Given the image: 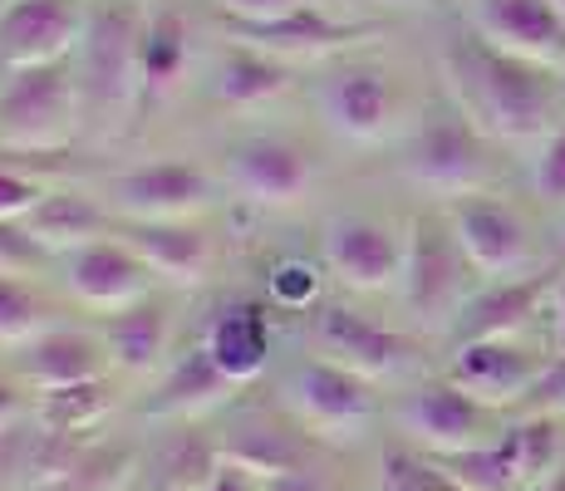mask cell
<instances>
[{"label": "cell", "instance_id": "cell-38", "mask_svg": "<svg viewBox=\"0 0 565 491\" xmlns=\"http://www.w3.org/2000/svg\"><path fill=\"white\" fill-rule=\"evenodd\" d=\"M45 260H50V250L30 236L25 222H0V270L30 276V270H40Z\"/></svg>", "mask_w": 565, "mask_h": 491}, {"label": "cell", "instance_id": "cell-17", "mask_svg": "<svg viewBox=\"0 0 565 491\" xmlns=\"http://www.w3.org/2000/svg\"><path fill=\"white\" fill-rule=\"evenodd\" d=\"M546 359L551 354H541V349L521 344L516 334H507V340L452 344V359H448V369H443V374H448L458 388L472 393L477 403L507 413V408H521V403H526V393L541 378Z\"/></svg>", "mask_w": 565, "mask_h": 491}, {"label": "cell", "instance_id": "cell-3", "mask_svg": "<svg viewBox=\"0 0 565 491\" xmlns=\"http://www.w3.org/2000/svg\"><path fill=\"white\" fill-rule=\"evenodd\" d=\"M89 124L79 74L70 64H40L0 79V152H60Z\"/></svg>", "mask_w": 565, "mask_h": 491}, {"label": "cell", "instance_id": "cell-21", "mask_svg": "<svg viewBox=\"0 0 565 491\" xmlns=\"http://www.w3.org/2000/svg\"><path fill=\"white\" fill-rule=\"evenodd\" d=\"M216 442H222V462L246 467L256 482H266V477H276V472H290V467H310L324 457V442L300 428L286 408H280L276 418L246 413V418H236Z\"/></svg>", "mask_w": 565, "mask_h": 491}, {"label": "cell", "instance_id": "cell-36", "mask_svg": "<svg viewBox=\"0 0 565 491\" xmlns=\"http://www.w3.org/2000/svg\"><path fill=\"white\" fill-rule=\"evenodd\" d=\"M320 290H324V270L306 256H276L266 266V305L280 314H306L320 310Z\"/></svg>", "mask_w": 565, "mask_h": 491}, {"label": "cell", "instance_id": "cell-2", "mask_svg": "<svg viewBox=\"0 0 565 491\" xmlns=\"http://www.w3.org/2000/svg\"><path fill=\"white\" fill-rule=\"evenodd\" d=\"M143 0H89V25L74 50L89 124L138 114V35H143Z\"/></svg>", "mask_w": 565, "mask_h": 491}, {"label": "cell", "instance_id": "cell-33", "mask_svg": "<svg viewBox=\"0 0 565 491\" xmlns=\"http://www.w3.org/2000/svg\"><path fill=\"white\" fill-rule=\"evenodd\" d=\"M438 467L452 477L462 491H521V477H516V462H512V447L497 433L492 442H477V447H462V452H433Z\"/></svg>", "mask_w": 565, "mask_h": 491}, {"label": "cell", "instance_id": "cell-34", "mask_svg": "<svg viewBox=\"0 0 565 491\" xmlns=\"http://www.w3.org/2000/svg\"><path fill=\"white\" fill-rule=\"evenodd\" d=\"M50 324H60L50 295L30 286V280L10 276V270H0V344L20 349L25 340H35L40 330H50Z\"/></svg>", "mask_w": 565, "mask_h": 491}, {"label": "cell", "instance_id": "cell-9", "mask_svg": "<svg viewBox=\"0 0 565 491\" xmlns=\"http://www.w3.org/2000/svg\"><path fill=\"white\" fill-rule=\"evenodd\" d=\"M310 344H315V354L334 359V364L354 369V374L374 378V384L413 374L423 359V344L413 340V334L388 330V324L369 320L364 310H354V305H344V300L320 305V310L310 314Z\"/></svg>", "mask_w": 565, "mask_h": 491}, {"label": "cell", "instance_id": "cell-6", "mask_svg": "<svg viewBox=\"0 0 565 491\" xmlns=\"http://www.w3.org/2000/svg\"><path fill=\"white\" fill-rule=\"evenodd\" d=\"M280 408L330 447L344 438H360L379 418V384L324 354H310L280 378Z\"/></svg>", "mask_w": 565, "mask_h": 491}, {"label": "cell", "instance_id": "cell-28", "mask_svg": "<svg viewBox=\"0 0 565 491\" xmlns=\"http://www.w3.org/2000/svg\"><path fill=\"white\" fill-rule=\"evenodd\" d=\"M290 84H296V64L276 60V54L256 45H242V40H232V50L212 70V98L222 108H236V114L276 104L280 94H290Z\"/></svg>", "mask_w": 565, "mask_h": 491}, {"label": "cell", "instance_id": "cell-47", "mask_svg": "<svg viewBox=\"0 0 565 491\" xmlns=\"http://www.w3.org/2000/svg\"><path fill=\"white\" fill-rule=\"evenodd\" d=\"M556 6H561V10H565V0H556Z\"/></svg>", "mask_w": 565, "mask_h": 491}, {"label": "cell", "instance_id": "cell-20", "mask_svg": "<svg viewBox=\"0 0 565 491\" xmlns=\"http://www.w3.org/2000/svg\"><path fill=\"white\" fill-rule=\"evenodd\" d=\"M202 349L212 354V364L232 378L236 388H252L270 364V314L266 300H252V295H232L222 300L212 314L202 320Z\"/></svg>", "mask_w": 565, "mask_h": 491}, {"label": "cell", "instance_id": "cell-23", "mask_svg": "<svg viewBox=\"0 0 565 491\" xmlns=\"http://www.w3.org/2000/svg\"><path fill=\"white\" fill-rule=\"evenodd\" d=\"M99 340L118 374H128V378L162 374L172 359V340H178V310H172V300H162L153 290L148 300L128 305V310L104 314Z\"/></svg>", "mask_w": 565, "mask_h": 491}, {"label": "cell", "instance_id": "cell-44", "mask_svg": "<svg viewBox=\"0 0 565 491\" xmlns=\"http://www.w3.org/2000/svg\"><path fill=\"white\" fill-rule=\"evenodd\" d=\"M202 491H260V482H256L252 472H246V467L222 462V467H216V477H212V482H206Z\"/></svg>", "mask_w": 565, "mask_h": 491}, {"label": "cell", "instance_id": "cell-42", "mask_svg": "<svg viewBox=\"0 0 565 491\" xmlns=\"http://www.w3.org/2000/svg\"><path fill=\"white\" fill-rule=\"evenodd\" d=\"M306 6V0H212V10L222 20H270V15H286V10Z\"/></svg>", "mask_w": 565, "mask_h": 491}, {"label": "cell", "instance_id": "cell-15", "mask_svg": "<svg viewBox=\"0 0 565 491\" xmlns=\"http://www.w3.org/2000/svg\"><path fill=\"white\" fill-rule=\"evenodd\" d=\"M226 182L246 202L280 212V206L306 202V192L315 188V158L286 134H252L226 148Z\"/></svg>", "mask_w": 565, "mask_h": 491}, {"label": "cell", "instance_id": "cell-18", "mask_svg": "<svg viewBox=\"0 0 565 491\" xmlns=\"http://www.w3.org/2000/svg\"><path fill=\"white\" fill-rule=\"evenodd\" d=\"M236 393L242 388L212 364V354L202 349V340H192L182 354L168 359V369L158 374V384L138 398V418H148V423H202L206 413L226 408Z\"/></svg>", "mask_w": 565, "mask_h": 491}, {"label": "cell", "instance_id": "cell-19", "mask_svg": "<svg viewBox=\"0 0 565 491\" xmlns=\"http://www.w3.org/2000/svg\"><path fill=\"white\" fill-rule=\"evenodd\" d=\"M108 369H114V359H108L99 330H84V324H50L35 340L20 344L15 359H10V374L30 393L89 384V378H104Z\"/></svg>", "mask_w": 565, "mask_h": 491}, {"label": "cell", "instance_id": "cell-40", "mask_svg": "<svg viewBox=\"0 0 565 491\" xmlns=\"http://www.w3.org/2000/svg\"><path fill=\"white\" fill-rule=\"evenodd\" d=\"M521 413H561V418H565V354L546 359V369H541V378L531 384Z\"/></svg>", "mask_w": 565, "mask_h": 491}, {"label": "cell", "instance_id": "cell-43", "mask_svg": "<svg viewBox=\"0 0 565 491\" xmlns=\"http://www.w3.org/2000/svg\"><path fill=\"white\" fill-rule=\"evenodd\" d=\"M30 403H35V393L20 384L15 374H0V433H10L15 423H25Z\"/></svg>", "mask_w": 565, "mask_h": 491}, {"label": "cell", "instance_id": "cell-37", "mask_svg": "<svg viewBox=\"0 0 565 491\" xmlns=\"http://www.w3.org/2000/svg\"><path fill=\"white\" fill-rule=\"evenodd\" d=\"M531 188H536L541 202L565 206V124L541 138V152L531 162Z\"/></svg>", "mask_w": 565, "mask_h": 491}, {"label": "cell", "instance_id": "cell-48", "mask_svg": "<svg viewBox=\"0 0 565 491\" xmlns=\"http://www.w3.org/2000/svg\"><path fill=\"white\" fill-rule=\"evenodd\" d=\"M561 250H565V236H561Z\"/></svg>", "mask_w": 565, "mask_h": 491}, {"label": "cell", "instance_id": "cell-30", "mask_svg": "<svg viewBox=\"0 0 565 491\" xmlns=\"http://www.w3.org/2000/svg\"><path fill=\"white\" fill-rule=\"evenodd\" d=\"M118 408V393H114V378H89V384H64V388H40L30 413L35 423L45 428H60V433H89L99 438V428L114 418Z\"/></svg>", "mask_w": 565, "mask_h": 491}, {"label": "cell", "instance_id": "cell-11", "mask_svg": "<svg viewBox=\"0 0 565 491\" xmlns=\"http://www.w3.org/2000/svg\"><path fill=\"white\" fill-rule=\"evenodd\" d=\"M404 246H408V232H398L384 216H364V212L330 216L320 232L324 270H330L344 290H360V295L398 290Z\"/></svg>", "mask_w": 565, "mask_h": 491}, {"label": "cell", "instance_id": "cell-22", "mask_svg": "<svg viewBox=\"0 0 565 491\" xmlns=\"http://www.w3.org/2000/svg\"><path fill=\"white\" fill-rule=\"evenodd\" d=\"M114 232L168 290H198L216 266V246L202 222H114Z\"/></svg>", "mask_w": 565, "mask_h": 491}, {"label": "cell", "instance_id": "cell-29", "mask_svg": "<svg viewBox=\"0 0 565 491\" xmlns=\"http://www.w3.org/2000/svg\"><path fill=\"white\" fill-rule=\"evenodd\" d=\"M114 222L118 216L79 188H50L45 196H40L35 212L25 216L30 236H35L50 256H64V250H74V246L99 242V236L114 232Z\"/></svg>", "mask_w": 565, "mask_h": 491}, {"label": "cell", "instance_id": "cell-24", "mask_svg": "<svg viewBox=\"0 0 565 491\" xmlns=\"http://www.w3.org/2000/svg\"><path fill=\"white\" fill-rule=\"evenodd\" d=\"M472 30L536 64H565V10L556 0H472Z\"/></svg>", "mask_w": 565, "mask_h": 491}, {"label": "cell", "instance_id": "cell-5", "mask_svg": "<svg viewBox=\"0 0 565 491\" xmlns=\"http://www.w3.org/2000/svg\"><path fill=\"white\" fill-rule=\"evenodd\" d=\"M404 232L408 246H404V276H398L404 310L428 330H452V320L462 314L467 295H472V260L462 256L448 212L408 216Z\"/></svg>", "mask_w": 565, "mask_h": 491}, {"label": "cell", "instance_id": "cell-39", "mask_svg": "<svg viewBox=\"0 0 565 491\" xmlns=\"http://www.w3.org/2000/svg\"><path fill=\"white\" fill-rule=\"evenodd\" d=\"M50 188L20 168H0V222H25Z\"/></svg>", "mask_w": 565, "mask_h": 491}, {"label": "cell", "instance_id": "cell-26", "mask_svg": "<svg viewBox=\"0 0 565 491\" xmlns=\"http://www.w3.org/2000/svg\"><path fill=\"white\" fill-rule=\"evenodd\" d=\"M222 467V442L202 423H162V433L143 447L138 491H202Z\"/></svg>", "mask_w": 565, "mask_h": 491}, {"label": "cell", "instance_id": "cell-8", "mask_svg": "<svg viewBox=\"0 0 565 491\" xmlns=\"http://www.w3.org/2000/svg\"><path fill=\"white\" fill-rule=\"evenodd\" d=\"M394 428L404 433V442L423 447V452H462V447L492 442L502 433V413L477 403L472 393L443 374L413 384L394 403Z\"/></svg>", "mask_w": 565, "mask_h": 491}, {"label": "cell", "instance_id": "cell-12", "mask_svg": "<svg viewBox=\"0 0 565 491\" xmlns=\"http://www.w3.org/2000/svg\"><path fill=\"white\" fill-rule=\"evenodd\" d=\"M222 25L232 40L276 54V60H286V64L340 60L344 50L364 45V40H374L379 30H384V25H374V20H340V15H330V10H320L315 0L286 10V15H270V20H222Z\"/></svg>", "mask_w": 565, "mask_h": 491}, {"label": "cell", "instance_id": "cell-13", "mask_svg": "<svg viewBox=\"0 0 565 491\" xmlns=\"http://www.w3.org/2000/svg\"><path fill=\"white\" fill-rule=\"evenodd\" d=\"M89 25V0H6L0 6V74L70 64Z\"/></svg>", "mask_w": 565, "mask_h": 491}, {"label": "cell", "instance_id": "cell-32", "mask_svg": "<svg viewBox=\"0 0 565 491\" xmlns=\"http://www.w3.org/2000/svg\"><path fill=\"white\" fill-rule=\"evenodd\" d=\"M138 462H143V447L138 442L94 438L79 452V462L70 467V477H60L50 491H128V487H138Z\"/></svg>", "mask_w": 565, "mask_h": 491}, {"label": "cell", "instance_id": "cell-46", "mask_svg": "<svg viewBox=\"0 0 565 491\" xmlns=\"http://www.w3.org/2000/svg\"><path fill=\"white\" fill-rule=\"evenodd\" d=\"M526 491H565V462H561L556 472L546 477V482H536V487H526Z\"/></svg>", "mask_w": 565, "mask_h": 491}, {"label": "cell", "instance_id": "cell-49", "mask_svg": "<svg viewBox=\"0 0 565 491\" xmlns=\"http://www.w3.org/2000/svg\"><path fill=\"white\" fill-rule=\"evenodd\" d=\"M35 491H50V487H35Z\"/></svg>", "mask_w": 565, "mask_h": 491}, {"label": "cell", "instance_id": "cell-25", "mask_svg": "<svg viewBox=\"0 0 565 491\" xmlns=\"http://www.w3.org/2000/svg\"><path fill=\"white\" fill-rule=\"evenodd\" d=\"M551 290H556V276H541V270H531V276H507V280H492L487 290L467 295L462 314L452 320V344H472V340H507V334H521L531 320H536V310L551 300Z\"/></svg>", "mask_w": 565, "mask_h": 491}, {"label": "cell", "instance_id": "cell-7", "mask_svg": "<svg viewBox=\"0 0 565 491\" xmlns=\"http://www.w3.org/2000/svg\"><path fill=\"white\" fill-rule=\"evenodd\" d=\"M222 202V182L188 158L138 162L108 178V212L118 222H198Z\"/></svg>", "mask_w": 565, "mask_h": 491}, {"label": "cell", "instance_id": "cell-41", "mask_svg": "<svg viewBox=\"0 0 565 491\" xmlns=\"http://www.w3.org/2000/svg\"><path fill=\"white\" fill-rule=\"evenodd\" d=\"M260 491H344V487H340V477L334 472H324L320 462H310V467H290V472L266 477Z\"/></svg>", "mask_w": 565, "mask_h": 491}, {"label": "cell", "instance_id": "cell-4", "mask_svg": "<svg viewBox=\"0 0 565 491\" xmlns=\"http://www.w3.org/2000/svg\"><path fill=\"white\" fill-rule=\"evenodd\" d=\"M398 168H404L413 188L443 196V202L467 192H487V182H492V138L443 94L438 104H428V114L408 134Z\"/></svg>", "mask_w": 565, "mask_h": 491}, {"label": "cell", "instance_id": "cell-50", "mask_svg": "<svg viewBox=\"0 0 565 491\" xmlns=\"http://www.w3.org/2000/svg\"><path fill=\"white\" fill-rule=\"evenodd\" d=\"M128 491H138V487H128Z\"/></svg>", "mask_w": 565, "mask_h": 491}, {"label": "cell", "instance_id": "cell-10", "mask_svg": "<svg viewBox=\"0 0 565 491\" xmlns=\"http://www.w3.org/2000/svg\"><path fill=\"white\" fill-rule=\"evenodd\" d=\"M315 98H320L324 128L354 148L384 143V134L398 124V108H404L394 74L364 60H330Z\"/></svg>", "mask_w": 565, "mask_h": 491}, {"label": "cell", "instance_id": "cell-16", "mask_svg": "<svg viewBox=\"0 0 565 491\" xmlns=\"http://www.w3.org/2000/svg\"><path fill=\"white\" fill-rule=\"evenodd\" d=\"M60 266H64V290H70L84 310H99V314L128 310V305L148 300V295L158 290V276L134 256V246L118 232H108L89 246L64 250Z\"/></svg>", "mask_w": 565, "mask_h": 491}, {"label": "cell", "instance_id": "cell-35", "mask_svg": "<svg viewBox=\"0 0 565 491\" xmlns=\"http://www.w3.org/2000/svg\"><path fill=\"white\" fill-rule=\"evenodd\" d=\"M369 491H462V487L443 472L433 452H423V447H413V442H394L379 457L374 487Z\"/></svg>", "mask_w": 565, "mask_h": 491}, {"label": "cell", "instance_id": "cell-27", "mask_svg": "<svg viewBox=\"0 0 565 491\" xmlns=\"http://www.w3.org/2000/svg\"><path fill=\"white\" fill-rule=\"evenodd\" d=\"M192 64V25L178 6L148 10L143 35H138V108L162 104L182 84Z\"/></svg>", "mask_w": 565, "mask_h": 491}, {"label": "cell", "instance_id": "cell-31", "mask_svg": "<svg viewBox=\"0 0 565 491\" xmlns=\"http://www.w3.org/2000/svg\"><path fill=\"white\" fill-rule=\"evenodd\" d=\"M502 438H507V447H512L521 491L546 482V477L565 462V423H561V413H521V418L502 423Z\"/></svg>", "mask_w": 565, "mask_h": 491}, {"label": "cell", "instance_id": "cell-14", "mask_svg": "<svg viewBox=\"0 0 565 491\" xmlns=\"http://www.w3.org/2000/svg\"><path fill=\"white\" fill-rule=\"evenodd\" d=\"M443 212H448L462 256L472 260L477 276L507 280L531 266V232L512 202H502L492 192H467V196H452Z\"/></svg>", "mask_w": 565, "mask_h": 491}, {"label": "cell", "instance_id": "cell-45", "mask_svg": "<svg viewBox=\"0 0 565 491\" xmlns=\"http://www.w3.org/2000/svg\"><path fill=\"white\" fill-rule=\"evenodd\" d=\"M551 354H565V276L551 290Z\"/></svg>", "mask_w": 565, "mask_h": 491}, {"label": "cell", "instance_id": "cell-1", "mask_svg": "<svg viewBox=\"0 0 565 491\" xmlns=\"http://www.w3.org/2000/svg\"><path fill=\"white\" fill-rule=\"evenodd\" d=\"M443 79L448 98L492 143H531L551 134V114L561 104L556 64L521 60L477 30H452L443 40Z\"/></svg>", "mask_w": 565, "mask_h": 491}]
</instances>
